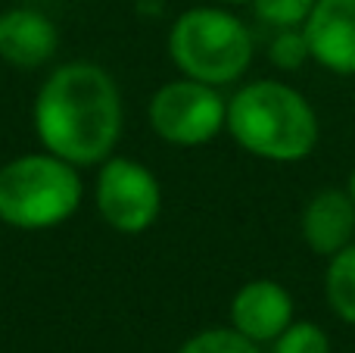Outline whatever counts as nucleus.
I'll list each match as a JSON object with an SVG mask.
<instances>
[{
  "label": "nucleus",
  "instance_id": "5",
  "mask_svg": "<svg viewBox=\"0 0 355 353\" xmlns=\"http://www.w3.org/2000/svg\"><path fill=\"white\" fill-rule=\"evenodd\" d=\"M147 119L156 138L172 147H202L225 131L227 97L221 88L181 75L153 91Z\"/></svg>",
  "mask_w": 355,
  "mask_h": 353
},
{
  "label": "nucleus",
  "instance_id": "17",
  "mask_svg": "<svg viewBox=\"0 0 355 353\" xmlns=\"http://www.w3.org/2000/svg\"><path fill=\"white\" fill-rule=\"evenodd\" d=\"M212 3H221V6H237V3H250V0H212Z\"/></svg>",
  "mask_w": 355,
  "mask_h": 353
},
{
  "label": "nucleus",
  "instance_id": "3",
  "mask_svg": "<svg viewBox=\"0 0 355 353\" xmlns=\"http://www.w3.org/2000/svg\"><path fill=\"white\" fill-rule=\"evenodd\" d=\"M168 56L187 79L227 88L250 72L256 38L250 25L227 6H190L168 28Z\"/></svg>",
  "mask_w": 355,
  "mask_h": 353
},
{
  "label": "nucleus",
  "instance_id": "12",
  "mask_svg": "<svg viewBox=\"0 0 355 353\" xmlns=\"http://www.w3.org/2000/svg\"><path fill=\"white\" fill-rule=\"evenodd\" d=\"M178 353H262V350H259L256 341L243 338L231 325H212V329H202L196 335H190L178 347Z\"/></svg>",
  "mask_w": 355,
  "mask_h": 353
},
{
  "label": "nucleus",
  "instance_id": "6",
  "mask_svg": "<svg viewBox=\"0 0 355 353\" xmlns=\"http://www.w3.org/2000/svg\"><path fill=\"white\" fill-rule=\"evenodd\" d=\"M97 213L119 235H144L162 213V185L144 163L116 156L100 163L97 172Z\"/></svg>",
  "mask_w": 355,
  "mask_h": 353
},
{
  "label": "nucleus",
  "instance_id": "7",
  "mask_svg": "<svg viewBox=\"0 0 355 353\" xmlns=\"http://www.w3.org/2000/svg\"><path fill=\"white\" fill-rule=\"evenodd\" d=\"M231 329L256 344H271L296 319L293 294L275 279H250L240 285L227 306Z\"/></svg>",
  "mask_w": 355,
  "mask_h": 353
},
{
  "label": "nucleus",
  "instance_id": "14",
  "mask_svg": "<svg viewBox=\"0 0 355 353\" xmlns=\"http://www.w3.org/2000/svg\"><path fill=\"white\" fill-rule=\"evenodd\" d=\"M252 16L271 31L302 28L315 10V0H250Z\"/></svg>",
  "mask_w": 355,
  "mask_h": 353
},
{
  "label": "nucleus",
  "instance_id": "1",
  "mask_svg": "<svg viewBox=\"0 0 355 353\" xmlns=\"http://www.w3.org/2000/svg\"><path fill=\"white\" fill-rule=\"evenodd\" d=\"M31 119L47 154L78 169L100 166L116 154L122 138V91L97 63H62L37 88Z\"/></svg>",
  "mask_w": 355,
  "mask_h": 353
},
{
  "label": "nucleus",
  "instance_id": "2",
  "mask_svg": "<svg viewBox=\"0 0 355 353\" xmlns=\"http://www.w3.org/2000/svg\"><path fill=\"white\" fill-rule=\"evenodd\" d=\"M225 131L256 160L293 166L315 154L321 122L300 88L281 79H256L227 97Z\"/></svg>",
  "mask_w": 355,
  "mask_h": 353
},
{
  "label": "nucleus",
  "instance_id": "13",
  "mask_svg": "<svg viewBox=\"0 0 355 353\" xmlns=\"http://www.w3.org/2000/svg\"><path fill=\"white\" fill-rule=\"evenodd\" d=\"M271 353H334V344H331V335L318 322L293 319L271 341Z\"/></svg>",
  "mask_w": 355,
  "mask_h": 353
},
{
  "label": "nucleus",
  "instance_id": "11",
  "mask_svg": "<svg viewBox=\"0 0 355 353\" xmlns=\"http://www.w3.org/2000/svg\"><path fill=\"white\" fill-rule=\"evenodd\" d=\"M324 300H327V310L340 322L355 329V241L340 250V254L327 256Z\"/></svg>",
  "mask_w": 355,
  "mask_h": 353
},
{
  "label": "nucleus",
  "instance_id": "15",
  "mask_svg": "<svg viewBox=\"0 0 355 353\" xmlns=\"http://www.w3.org/2000/svg\"><path fill=\"white\" fill-rule=\"evenodd\" d=\"M268 63L281 72H300L306 63H312V50H309V38L302 28H281L271 35L268 41Z\"/></svg>",
  "mask_w": 355,
  "mask_h": 353
},
{
  "label": "nucleus",
  "instance_id": "16",
  "mask_svg": "<svg viewBox=\"0 0 355 353\" xmlns=\"http://www.w3.org/2000/svg\"><path fill=\"white\" fill-rule=\"evenodd\" d=\"M346 194H349V200L355 204V169H352L349 175H346Z\"/></svg>",
  "mask_w": 355,
  "mask_h": 353
},
{
  "label": "nucleus",
  "instance_id": "8",
  "mask_svg": "<svg viewBox=\"0 0 355 353\" xmlns=\"http://www.w3.org/2000/svg\"><path fill=\"white\" fill-rule=\"evenodd\" d=\"M312 50V63L334 75H355V0H315L309 22L302 25Z\"/></svg>",
  "mask_w": 355,
  "mask_h": 353
},
{
  "label": "nucleus",
  "instance_id": "9",
  "mask_svg": "<svg viewBox=\"0 0 355 353\" xmlns=\"http://www.w3.org/2000/svg\"><path fill=\"white\" fill-rule=\"evenodd\" d=\"M302 244L315 256H334L355 241V204L346 188H321L300 213Z\"/></svg>",
  "mask_w": 355,
  "mask_h": 353
},
{
  "label": "nucleus",
  "instance_id": "4",
  "mask_svg": "<svg viewBox=\"0 0 355 353\" xmlns=\"http://www.w3.org/2000/svg\"><path fill=\"white\" fill-rule=\"evenodd\" d=\"M85 185L78 166L47 154H22L0 166V222L22 231H44L78 213Z\"/></svg>",
  "mask_w": 355,
  "mask_h": 353
},
{
  "label": "nucleus",
  "instance_id": "10",
  "mask_svg": "<svg viewBox=\"0 0 355 353\" xmlns=\"http://www.w3.org/2000/svg\"><path fill=\"white\" fill-rule=\"evenodd\" d=\"M60 50L56 22L41 10L12 6L0 13V60L16 69H41Z\"/></svg>",
  "mask_w": 355,
  "mask_h": 353
}]
</instances>
